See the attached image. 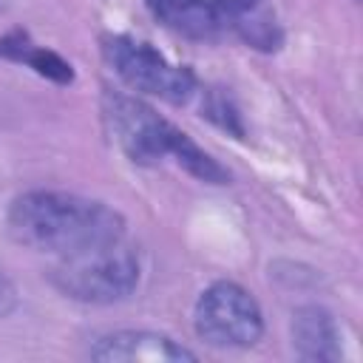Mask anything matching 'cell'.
<instances>
[{"mask_svg": "<svg viewBox=\"0 0 363 363\" xmlns=\"http://www.w3.org/2000/svg\"><path fill=\"white\" fill-rule=\"evenodd\" d=\"M94 360H139V363H179V360H196V352L187 346L176 343L167 335L159 332H136V329H122L99 337L91 352Z\"/></svg>", "mask_w": 363, "mask_h": 363, "instance_id": "cell-6", "label": "cell"}, {"mask_svg": "<svg viewBox=\"0 0 363 363\" xmlns=\"http://www.w3.org/2000/svg\"><path fill=\"white\" fill-rule=\"evenodd\" d=\"M11 306H14V289H11V284L0 275V315H6Z\"/></svg>", "mask_w": 363, "mask_h": 363, "instance_id": "cell-11", "label": "cell"}, {"mask_svg": "<svg viewBox=\"0 0 363 363\" xmlns=\"http://www.w3.org/2000/svg\"><path fill=\"white\" fill-rule=\"evenodd\" d=\"M0 57L26 62V65H31L37 74H43L48 79L71 82V65L65 60H60L54 51H45V48H37L34 43H28L26 34H9V37H3L0 40Z\"/></svg>", "mask_w": 363, "mask_h": 363, "instance_id": "cell-9", "label": "cell"}, {"mask_svg": "<svg viewBox=\"0 0 363 363\" xmlns=\"http://www.w3.org/2000/svg\"><path fill=\"white\" fill-rule=\"evenodd\" d=\"M218 14L221 20H235V23H244L247 17H252L261 6V0H207Z\"/></svg>", "mask_w": 363, "mask_h": 363, "instance_id": "cell-10", "label": "cell"}, {"mask_svg": "<svg viewBox=\"0 0 363 363\" xmlns=\"http://www.w3.org/2000/svg\"><path fill=\"white\" fill-rule=\"evenodd\" d=\"M193 323L199 337L218 349H247L264 335L258 301L233 281H218L201 292Z\"/></svg>", "mask_w": 363, "mask_h": 363, "instance_id": "cell-5", "label": "cell"}, {"mask_svg": "<svg viewBox=\"0 0 363 363\" xmlns=\"http://www.w3.org/2000/svg\"><path fill=\"white\" fill-rule=\"evenodd\" d=\"M102 54L108 65L128 82L133 91L167 99V102H187L196 94V77L190 68L170 62L159 54L150 43L111 34L102 40Z\"/></svg>", "mask_w": 363, "mask_h": 363, "instance_id": "cell-4", "label": "cell"}, {"mask_svg": "<svg viewBox=\"0 0 363 363\" xmlns=\"http://www.w3.org/2000/svg\"><path fill=\"white\" fill-rule=\"evenodd\" d=\"M6 230L23 247L68 258L122 241L125 218L96 199L62 190H28L9 204Z\"/></svg>", "mask_w": 363, "mask_h": 363, "instance_id": "cell-1", "label": "cell"}, {"mask_svg": "<svg viewBox=\"0 0 363 363\" xmlns=\"http://www.w3.org/2000/svg\"><path fill=\"white\" fill-rule=\"evenodd\" d=\"M139 252L122 241L60 258L51 267V284L82 303H116L139 286Z\"/></svg>", "mask_w": 363, "mask_h": 363, "instance_id": "cell-3", "label": "cell"}, {"mask_svg": "<svg viewBox=\"0 0 363 363\" xmlns=\"http://www.w3.org/2000/svg\"><path fill=\"white\" fill-rule=\"evenodd\" d=\"M292 340L306 360H335L340 357V337L332 315L320 306H303L292 315Z\"/></svg>", "mask_w": 363, "mask_h": 363, "instance_id": "cell-8", "label": "cell"}, {"mask_svg": "<svg viewBox=\"0 0 363 363\" xmlns=\"http://www.w3.org/2000/svg\"><path fill=\"white\" fill-rule=\"evenodd\" d=\"M105 119L116 145L128 153L130 162L156 164V162L173 159L179 167L199 176L201 182H210V184L230 182V173L213 156H207L199 145L190 142L187 133H182L176 125L162 119L145 102L122 94H105Z\"/></svg>", "mask_w": 363, "mask_h": 363, "instance_id": "cell-2", "label": "cell"}, {"mask_svg": "<svg viewBox=\"0 0 363 363\" xmlns=\"http://www.w3.org/2000/svg\"><path fill=\"white\" fill-rule=\"evenodd\" d=\"M145 3L164 28L193 40L216 37L224 23L221 14L207 0H145Z\"/></svg>", "mask_w": 363, "mask_h": 363, "instance_id": "cell-7", "label": "cell"}]
</instances>
